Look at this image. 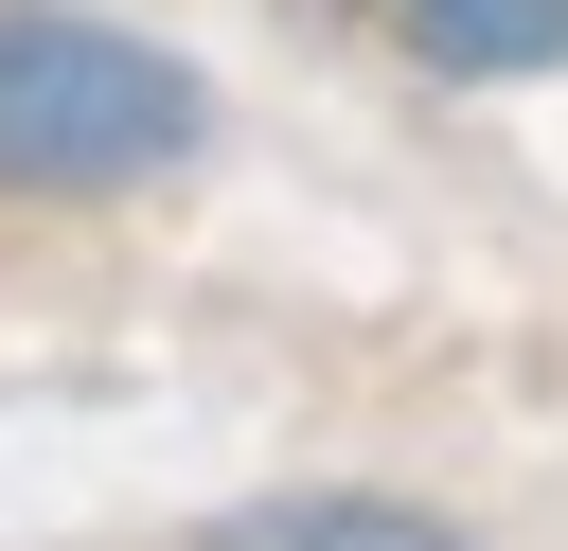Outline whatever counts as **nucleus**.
<instances>
[{
    "instance_id": "nucleus-1",
    "label": "nucleus",
    "mask_w": 568,
    "mask_h": 551,
    "mask_svg": "<svg viewBox=\"0 0 568 551\" xmlns=\"http://www.w3.org/2000/svg\"><path fill=\"white\" fill-rule=\"evenodd\" d=\"M213 160V71L106 0H0V213H106Z\"/></svg>"
},
{
    "instance_id": "nucleus-2",
    "label": "nucleus",
    "mask_w": 568,
    "mask_h": 551,
    "mask_svg": "<svg viewBox=\"0 0 568 551\" xmlns=\"http://www.w3.org/2000/svg\"><path fill=\"white\" fill-rule=\"evenodd\" d=\"M355 36H390L426 89H550L568 71V0H337Z\"/></svg>"
},
{
    "instance_id": "nucleus-3",
    "label": "nucleus",
    "mask_w": 568,
    "mask_h": 551,
    "mask_svg": "<svg viewBox=\"0 0 568 551\" xmlns=\"http://www.w3.org/2000/svg\"><path fill=\"white\" fill-rule=\"evenodd\" d=\"M178 551H479L444 498H390V480H284V498H231L195 515Z\"/></svg>"
}]
</instances>
